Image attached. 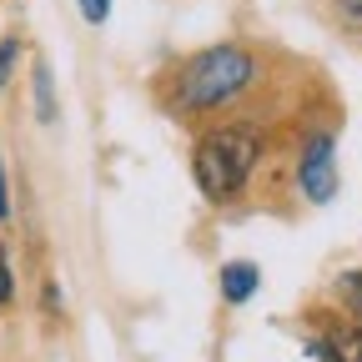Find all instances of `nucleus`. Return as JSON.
<instances>
[{"mask_svg":"<svg viewBox=\"0 0 362 362\" xmlns=\"http://www.w3.org/2000/svg\"><path fill=\"white\" fill-rule=\"evenodd\" d=\"M257 151H262V141H257V131H247V126L202 136V141H197V156H192L202 197H206V202H232V197L247 187V176H252V166H257Z\"/></svg>","mask_w":362,"mask_h":362,"instance_id":"obj_1","label":"nucleus"},{"mask_svg":"<svg viewBox=\"0 0 362 362\" xmlns=\"http://www.w3.org/2000/svg\"><path fill=\"white\" fill-rule=\"evenodd\" d=\"M342 297H347V307H357V312H362V272L342 277Z\"/></svg>","mask_w":362,"mask_h":362,"instance_id":"obj_9","label":"nucleus"},{"mask_svg":"<svg viewBox=\"0 0 362 362\" xmlns=\"http://www.w3.org/2000/svg\"><path fill=\"white\" fill-rule=\"evenodd\" d=\"M11 216V202H6V171H0V221Z\"/></svg>","mask_w":362,"mask_h":362,"instance_id":"obj_12","label":"nucleus"},{"mask_svg":"<svg viewBox=\"0 0 362 362\" xmlns=\"http://www.w3.org/2000/svg\"><path fill=\"white\" fill-rule=\"evenodd\" d=\"M247 81H252V56L237 51V45H211L181 71L176 101L187 111H211V106H226Z\"/></svg>","mask_w":362,"mask_h":362,"instance_id":"obj_2","label":"nucleus"},{"mask_svg":"<svg viewBox=\"0 0 362 362\" xmlns=\"http://www.w3.org/2000/svg\"><path fill=\"white\" fill-rule=\"evenodd\" d=\"M302 192L312 202H332L337 192V161H332V136H312V146L302 156Z\"/></svg>","mask_w":362,"mask_h":362,"instance_id":"obj_3","label":"nucleus"},{"mask_svg":"<svg viewBox=\"0 0 362 362\" xmlns=\"http://www.w3.org/2000/svg\"><path fill=\"white\" fill-rule=\"evenodd\" d=\"M327 357H332V362H362V327H357V332H332Z\"/></svg>","mask_w":362,"mask_h":362,"instance_id":"obj_5","label":"nucleus"},{"mask_svg":"<svg viewBox=\"0 0 362 362\" xmlns=\"http://www.w3.org/2000/svg\"><path fill=\"white\" fill-rule=\"evenodd\" d=\"M81 16H86L90 25H106V16H111V0H81Z\"/></svg>","mask_w":362,"mask_h":362,"instance_id":"obj_8","label":"nucleus"},{"mask_svg":"<svg viewBox=\"0 0 362 362\" xmlns=\"http://www.w3.org/2000/svg\"><path fill=\"white\" fill-rule=\"evenodd\" d=\"M257 282H262V272H257L252 262H232V267H221V297H226V302H252Z\"/></svg>","mask_w":362,"mask_h":362,"instance_id":"obj_4","label":"nucleus"},{"mask_svg":"<svg viewBox=\"0 0 362 362\" xmlns=\"http://www.w3.org/2000/svg\"><path fill=\"white\" fill-rule=\"evenodd\" d=\"M11 297H16V282H11V262H6V252H0V307H11Z\"/></svg>","mask_w":362,"mask_h":362,"instance_id":"obj_10","label":"nucleus"},{"mask_svg":"<svg viewBox=\"0 0 362 362\" xmlns=\"http://www.w3.org/2000/svg\"><path fill=\"white\" fill-rule=\"evenodd\" d=\"M35 116L56 121V90H51V71L45 66H35Z\"/></svg>","mask_w":362,"mask_h":362,"instance_id":"obj_6","label":"nucleus"},{"mask_svg":"<svg viewBox=\"0 0 362 362\" xmlns=\"http://www.w3.org/2000/svg\"><path fill=\"white\" fill-rule=\"evenodd\" d=\"M16 56H21V45H16V40H0V90H6V81H11Z\"/></svg>","mask_w":362,"mask_h":362,"instance_id":"obj_7","label":"nucleus"},{"mask_svg":"<svg viewBox=\"0 0 362 362\" xmlns=\"http://www.w3.org/2000/svg\"><path fill=\"white\" fill-rule=\"evenodd\" d=\"M337 11H342V21L362 25V0H337Z\"/></svg>","mask_w":362,"mask_h":362,"instance_id":"obj_11","label":"nucleus"}]
</instances>
